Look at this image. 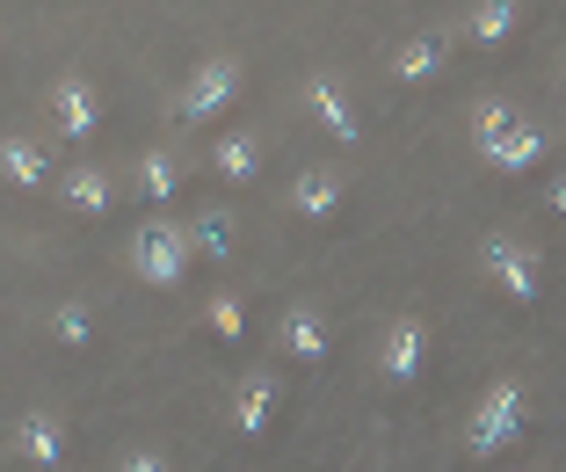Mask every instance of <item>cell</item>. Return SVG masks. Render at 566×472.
Masks as SVG:
<instances>
[{
	"label": "cell",
	"mask_w": 566,
	"mask_h": 472,
	"mask_svg": "<svg viewBox=\"0 0 566 472\" xmlns=\"http://www.w3.org/2000/svg\"><path fill=\"white\" fill-rule=\"evenodd\" d=\"M523 437V386H486L480 392V407H472V422H465V451L472 458H501L509 443Z\"/></svg>",
	"instance_id": "cell-1"
},
{
	"label": "cell",
	"mask_w": 566,
	"mask_h": 472,
	"mask_svg": "<svg viewBox=\"0 0 566 472\" xmlns=\"http://www.w3.org/2000/svg\"><path fill=\"white\" fill-rule=\"evenodd\" d=\"M132 270L146 276V284H160V291H175L182 284V270H189V233L182 225H138L132 233Z\"/></svg>",
	"instance_id": "cell-2"
},
{
	"label": "cell",
	"mask_w": 566,
	"mask_h": 472,
	"mask_svg": "<svg viewBox=\"0 0 566 472\" xmlns=\"http://www.w3.org/2000/svg\"><path fill=\"white\" fill-rule=\"evenodd\" d=\"M233 95H240V66H233V59H211V66H197V81L182 87L175 117H182V124H211V117L233 109Z\"/></svg>",
	"instance_id": "cell-3"
},
{
	"label": "cell",
	"mask_w": 566,
	"mask_h": 472,
	"mask_svg": "<svg viewBox=\"0 0 566 472\" xmlns=\"http://www.w3.org/2000/svg\"><path fill=\"white\" fill-rule=\"evenodd\" d=\"M486 276H494V284L509 291L516 305H537V254L523 248V240L486 233Z\"/></svg>",
	"instance_id": "cell-4"
},
{
	"label": "cell",
	"mask_w": 566,
	"mask_h": 472,
	"mask_svg": "<svg viewBox=\"0 0 566 472\" xmlns=\"http://www.w3.org/2000/svg\"><path fill=\"white\" fill-rule=\"evenodd\" d=\"M51 124H59V138H87L102 124V102L81 73H59V81H51Z\"/></svg>",
	"instance_id": "cell-5"
},
{
	"label": "cell",
	"mask_w": 566,
	"mask_h": 472,
	"mask_svg": "<svg viewBox=\"0 0 566 472\" xmlns=\"http://www.w3.org/2000/svg\"><path fill=\"white\" fill-rule=\"evenodd\" d=\"M421 356H429V321H421V313H407V321H392V335H385V378H392V386H415L421 378Z\"/></svg>",
	"instance_id": "cell-6"
},
{
	"label": "cell",
	"mask_w": 566,
	"mask_h": 472,
	"mask_svg": "<svg viewBox=\"0 0 566 472\" xmlns=\"http://www.w3.org/2000/svg\"><path fill=\"white\" fill-rule=\"evenodd\" d=\"M15 451L30 458L36 472H66V437H59V422H51V415H22Z\"/></svg>",
	"instance_id": "cell-7"
},
{
	"label": "cell",
	"mask_w": 566,
	"mask_h": 472,
	"mask_svg": "<svg viewBox=\"0 0 566 472\" xmlns=\"http://www.w3.org/2000/svg\"><path fill=\"white\" fill-rule=\"evenodd\" d=\"M211 175L218 182H254V175H262V138L254 132H226L211 146Z\"/></svg>",
	"instance_id": "cell-8"
},
{
	"label": "cell",
	"mask_w": 566,
	"mask_h": 472,
	"mask_svg": "<svg viewBox=\"0 0 566 472\" xmlns=\"http://www.w3.org/2000/svg\"><path fill=\"white\" fill-rule=\"evenodd\" d=\"M283 356H291V364H319V356H327V321H319L313 305H291V313H283Z\"/></svg>",
	"instance_id": "cell-9"
},
{
	"label": "cell",
	"mask_w": 566,
	"mask_h": 472,
	"mask_svg": "<svg viewBox=\"0 0 566 472\" xmlns=\"http://www.w3.org/2000/svg\"><path fill=\"white\" fill-rule=\"evenodd\" d=\"M269 415H276V378H240V392H233V429L240 437H262L269 429Z\"/></svg>",
	"instance_id": "cell-10"
},
{
	"label": "cell",
	"mask_w": 566,
	"mask_h": 472,
	"mask_svg": "<svg viewBox=\"0 0 566 472\" xmlns=\"http://www.w3.org/2000/svg\"><path fill=\"white\" fill-rule=\"evenodd\" d=\"M305 102H313L319 132H334V138H342V146H349V138L364 132V124H356V109H349V95H342V87H334V81H305Z\"/></svg>",
	"instance_id": "cell-11"
},
{
	"label": "cell",
	"mask_w": 566,
	"mask_h": 472,
	"mask_svg": "<svg viewBox=\"0 0 566 472\" xmlns=\"http://www.w3.org/2000/svg\"><path fill=\"white\" fill-rule=\"evenodd\" d=\"M516 132H523V117L509 109V102H480V109H472V146H480L486 160H501V146H509Z\"/></svg>",
	"instance_id": "cell-12"
},
{
	"label": "cell",
	"mask_w": 566,
	"mask_h": 472,
	"mask_svg": "<svg viewBox=\"0 0 566 472\" xmlns=\"http://www.w3.org/2000/svg\"><path fill=\"white\" fill-rule=\"evenodd\" d=\"M443 59H450V36L443 30H421L415 44L392 59V73H400V81H436V73H443Z\"/></svg>",
	"instance_id": "cell-13"
},
{
	"label": "cell",
	"mask_w": 566,
	"mask_h": 472,
	"mask_svg": "<svg viewBox=\"0 0 566 472\" xmlns=\"http://www.w3.org/2000/svg\"><path fill=\"white\" fill-rule=\"evenodd\" d=\"M0 168H8L15 189H44L51 182V153L30 146V138H8V146H0Z\"/></svg>",
	"instance_id": "cell-14"
},
{
	"label": "cell",
	"mask_w": 566,
	"mask_h": 472,
	"mask_svg": "<svg viewBox=\"0 0 566 472\" xmlns=\"http://www.w3.org/2000/svg\"><path fill=\"white\" fill-rule=\"evenodd\" d=\"M291 197H298L305 219H334V211H342V182H334L327 168H305L298 182H291Z\"/></svg>",
	"instance_id": "cell-15"
},
{
	"label": "cell",
	"mask_w": 566,
	"mask_h": 472,
	"mask_svg": "<svg viewBox=\"0 0 566 472\" xmlns=\"http://www.w3.org/2000/svg\"><path fill=\"white\" fill-rule=\"evenodd\" d=\"M59 189H66V203H73V211H109V203H117V182H109L102 168H73Z\"/></svg>",
	"instance_id": "cell-16"
},
{
	"label": "cell",
	"mask_w": 566,
	"mask_h": 472,
	"mask_svg": "<svg viewBox=\"0 0 566 472\" xmlns=\"http://www.w3.org/2000/svg\"><path fill=\"white\" fill-rule=\"evenodd\" d=\"M537 160H545V124H523V132L509 138V146H501L494 168L509 175V182H516V175H531V168H537Z\"/></svg>",
	"instance_id": "cell-17"
},
{
	"label": "cell",
	"mask_w": 566,
	"mask_h": 472,
	"mask_svg": "<svg viewBox=\"0 0 566 472\" xmlns=\"http://www.w3.org/2000/svg\"><path fill=\"white\" fill-rule=\"evenodd\" d=\"M175 189H182V168H175V153H146V160H138V197H146V203H167Z\"/></svg>",
	"instance_id": "cell-18"
},
{
	"label": "cell",
	"mask_w": 566,
	"mask_h": 472,
	"mask_svg": "<svg viewBox=\"0 0 566 472\" xmlns=\"http://www.w3.org/2000/svg\"><path fill=\"white\" fill-rule=\"evenodd\" d=\"M189 248L197 254H211V262H226V254H233V219H226V211H197V225H189Z\"/></svg>",
	"instance_id": "cell-19"
},
{
	"label": "cell",
	"mask_w": 566,
	"mask_h": 472,
	"mask_svg": "<svg viewBox=\"0 0 566 472\" xmlns=\"http://www.w3.org/2000/svg\"><path fill=\"white\" fill-rule=\"evenodd\" d=\"M509 30H516V0H480V8H472V44L494 51Z\"/></svg>",
	"instance_id": "cell-20"
},
{
	"label": "cell",
	"mask_w": 566,
	"mask_h": 472,
	"mask_svg": "<svg viewBox=\"0 0 566 472\" xmlns=\"http://www.w3.org/2000/svg\"><path fill=\"white\" fill-rule=\"evenodd\" d=\"M51 335L66 342V349H81V342L95 335V313H87L81 298H66V305H59V313H51Z\"/></svg>",
	"instance_id": "cell-21"
},
{
	"label": "cell",
	"mask_w": 566,
	"mask_h": 472,
	"mask_svg": "<svg viewBox=\"0 0 566 472\" xmlns=\"http://www.w3.org/2000/svg\"><path fill=\"white\" fill-rule=\"evenodd\" d=\"M203 321L218 327V342H240V335H248V313H240V298H211V313H203Z\"/></svg>",
	"instance_id": "cell-22"
},
{
	"label": "cell",
	"mask_w": 566,
	"mask_h": 472,
	"mask_svg": "<svg viewBox=\"0 0 566 472\" xmlns=\"http://www.w3.org/2000/svg\"><path fill=\"white\" fill-rule=\"evenodd\" d=\"M124 472H167V465H160L153 451H132V458H124Z\"/></svg>",
	"instance_id": "cell-23"
},
{
	"label": "cell",
	"mask_w": 566,
	"mask_h": 472,
	"mask_svg": "<svg viewBox=\"0 0 566 472\" xmlns=\"http://www.w3.org/2000/svg\"><path fill=\"white\" fill-rule=\"evenodd\" d=\"M545 203H552V211H566V175H559V182L545 189Z\"/></svg>",
	"instance_id": "cell-24"
}]
</instances>
